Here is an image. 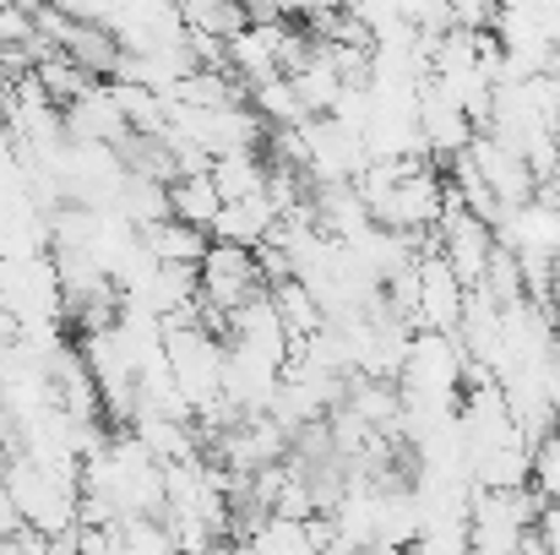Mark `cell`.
I'll return each instance as SVG.
<instances>
[{
  "label": "cell",
  "mask_w": 560,
  "mask_h": 555,
  "mask_svg": "<svg viewBox=\"0 0 560 555\" xmlns=\"http://www.w3.org/2000/svg\"><path fill=\"white\" fill-rule=\"evenodd\" d=\"M256 294H267V273L261 256L245 245H223L212 240V251L201 256V305L218 316H234L240 305H250Z\"/></svg>",
  "instance_id": "cell-1"
},
{
  "label": "cell",
  "mask_w": 560,
  "mask_h": 555,
  "mask_svg": "<svg viewBox=\"0 0 560 555\" xmlns=\"http://www.w3.org/2000/svg\"><path fill=\"white\" fill-rule=\"evenodd\" d=\"M66 137L71 142H98V148H120L131 137L120 104L109 99V82H93L77 104H66Z\"/></svg>",
  "instance_id": "cell-2"
},
{
  "label": "cell",
  "mask_w": 560,
  "mask_h": 555,
  "mask_svg": "<svg viewBox=\"0 0 560 555\" xmlns=\"http://www.w3.org/2000/svg\"><path fill=\"white\" fill-rule=\"evenodd\" d=\"M60 49H66V55H71L93 82H98V77L109 82V77H115V66H120V38H115L104 22H77V16H71V27H66Z\"/></svg>",
  "instance_id": "cell-3"
},
{
  "label": "cell",
  "mask_w": 560,
  "mask_h": 555,
  "mask_svg": "<svg viewBox=\"0 0 560 555\" xmlns=\"http://www.w3.org/2000/svg\"><path fill=\"white\" fill-rule=\"evenodd\" d=\"M142 240H148V251H153L159 262H180V267H201V256L212 251V234H207V229H190L180 218L148 223Z\"/></svg>",
  "instance_id": "cell-4"
},
{
  "label": "cell",
  "mask_w": 560,
  "mask_h": 555,
  "mask_svg": "<svg viewBox=\"0 0 560 555\" xmlns=\"http://www.w3.org/2000/svg\"><path fill=\"white\" fill-rule=\"evenodd\" d=\"M267 159L261 153H223L212 159V185L223 190V201H245V196H267Z\"/></svg>",
  "instance_id": "cell-5"
},
{
  "label": "cell",
  "mask_w": 560,
  "mask_h": 555,
  "mask_svg": "<svg viewBox=\"0 0 560 555\" xmlns=\"http://www.w3.org/2000/svg\"><path fill=\"white\" fill-rule=\"evenodd\" d=\"M170 201H175V218L190 223V229H207L212 234V223H218V212H223V190L212 185V175H186V181L170 185Z\"/></svg>",
  "instance_id": "cell-6"
},
{
  "label": "cell",
  "mask_w": 560,
  "mask_h": 555,
  "mask_svg": "<svg viewBox=\"0 0 560 555\" xmlns=\"http://www.w3.org/2000/svg\"><path fill=\"white\" fill-rule=\"evenodd\" d=\"M250 551L256 555H322V545H316V529H311V523L272 512V518L250 534Z\"/></svg>",
  "instance_id": "cell-7"
},
{
  "label": "cell",
  "mask_w": 560,
  "mask_h": 555,
  "mask_svg": "<svg viewBox=\"0 0 560 555\" xmlns=\"http://www.w3.org/2000/svg\"><path fill=\"white\" fill-rule=\"evenodd\" d=\"M120 212H126V218H131L137 229L175 218L170 185H164V181H148V175H126V190H120Z\"/></svg>",
  "instance_id": "cell-8"
},
{
  "label": "cell",
  "mask_w": 560,
  "mask_h": 555,
  "mask_svg": "<svg viewBox=\"0 0 560 555\" xmlns=\"http://www.w3.org/2000/svg\"><path fill=\"white\" fill-rule=\"evenodd\" d=\"M115 545H120V555H180L164 518H126L115 529Z\"/></svg>",
  "instance_id": "cell-9"
},
{
  "label": "cell",
  "mask_w": 560,
  "mask_h": 555,
  "mask_svg": "<svg viewBox=\"0 0 560 555\" xmlns=\"http://www.w3.org/2000/svg\"><path fill=\"white\" fill-rule=\"evenodd\" d=\"M534 490H539L550 507H560V425L534 447Z\"/></svg>",
  "instance_id": "cell-10"
},
{
  "label": "cell",
  "mask_w": 560,
  "mask_h": 555,
  "mask_svg": "<svg viewBox=\"0 0 560 555\" xmlns=\"http://www.w3.org/2000/svg\"><path fill=\"white\" fill-rule=\"evenodd\" d=\"M11 534H22V512H16V501L5 490V474H0V540H11Z\"/></svg>",
  "instance_id": "cell-11"
}]
</instances>
